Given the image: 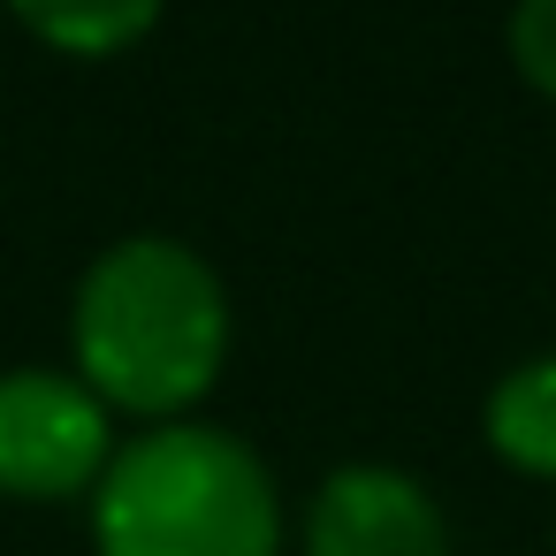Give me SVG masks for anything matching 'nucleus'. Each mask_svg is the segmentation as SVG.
I'll return each instance as SVG.
<instances>
[{
    "label": "nucleus",
    "instance_id": "obj_1",
    "mask_svg": "<svg viewBox=\"0 0 556 556\" xmlns=\"http://www.w3.org/2000/svg\"><path fill=\"white\" fill-rule=\"evenodd\" d=\"M70 351L108 412L176 419L214 389L229 351L222 275L176 237H123L77 282Z\"/></svg>",
    "mask_w": 556,
    "mask_h": 556
},
{
    "label": "nucleus",
    "instance_id": "obj_2",
    "mask_svg": "<svg viewBox=\"0 0 556 556\" xmlns=\"http://www.w3.org/2000/svg\"><path fill=\"white\" fill-rule=\"evenodd\" d=\"M100 556H275L282 495L229 427L168 419L130 434L92 488Z\"/></svg>",
    "mask_w": 556,
    "mask_h": 556
},
{
    "label": "nucleus",
    "instance_id": "obj_3",
    "mask_svg": "<svg viewBox=\"0 0 556 556\" xmlns=\"http://www.w3.org/2000/svg\"><path fill=\"white\" fill-rule=\"evenodd\" d=\"M115 457L108 404L54 366L0 374V495L24 503H62L77 488H100Z\"/></svg>",
    "mask_w": 556,
    "mask_h": 556
},
{
    "label": "nucleus",
    "instance_id": "obj_4",
    "mask_svg": "<svg viewBox=\"0 0 556 556\" xmlns=\"http://www.w3.org/2000/svg\"><path fill=\"white\" fill-rule=\"evenodd\" d=\"M305 556H450V533L404 465H336L313 488Z\"/></svg>",
    "mask_w": 556,
    "mask_h": 556
},
{
    "label": "nucleus",
    "instance_id": "obj_5",
    "mask_svg": "<svg viewBox=\"0 0 556 556\" xmlns=\"http://www.w3.org/2000/svg\"><path fill=\"white\" fill-rule=\"evenodd\" d=\"M480 427H488L495 457H510L518 472H548V480H556V351L518 358V366L488 389Z\"/></svg>",
    "mask_w": 556,
    "mask_h": 556
},
{
    "label": "nucleus",
    "instance_id": "obj_6",
    "mask_svg": "<svg viewBox=\"0 0 556 556\" xmlns=\"http://www.w3.org/2000/svg\"><path fill=\"white\" fill-rule=\"evenodd\" d=\"M24 31L62 47V54L100 62V54H123L130 39H146L153 9H146V0H108V9H24Z\"/></svg>",
    "mask_w": 556,
    "mask_h": 556
},
{
    "label": "nucleus",
    "instance_id": "obj_7",
    "mask_svg": "<svg viewBox=\"0 0 556 556\" xmlns=\"http://www.w3.org/2000/svg\"><path fill=\"white\" fill-rule=\"evenodd\" d=\"M510 62L526 85H541L556 100V0H526L510 16Z\"/></svg>",
    "mask_w": 556,
    "mask_h": 556
}]
</instances>
